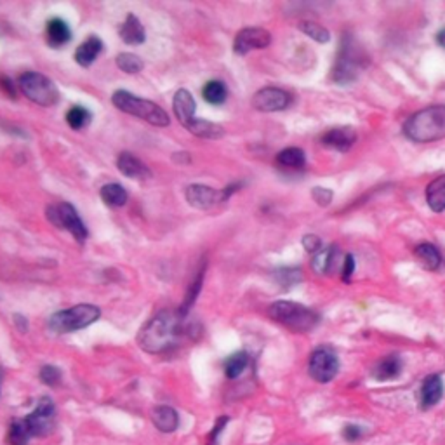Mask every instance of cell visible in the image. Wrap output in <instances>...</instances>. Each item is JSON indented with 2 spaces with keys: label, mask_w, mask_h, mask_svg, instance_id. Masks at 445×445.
Instances as JSON below:
<instances>
[{
  "label": "cell",
  "mask_w": 445,
  "mask_h": 445,
  "mask_svg": "<svg viewBox=\"0 0 445 445\" xmlns=\"http://www.w3.org/2000/svg\"><path fill=\"white\" fill-rule=\"evenodd\" d=\"M181 325H183V315L179 312L164 310L157 313L144 324L137 334L141 350L148 353H164L171 350L179 341Z\"/></svg>",
  "instance_id": "1"
},
{
  "label": "cell",
  "mask_w": 445,
  "mask_h": 445,
  "mask_svg": "<svg viewBox=\"0 0 445 445\" xmlns=\"http://www.w3.org/2000/svg\"><path fill=\"white\" fill-rule=\"evenodd\" d=\"M404 134L414 143H432L445 137V104L416 111L404 124Z\"/></svg>",
  "instance_id": "2"
},
{
  "label": "cell",
  "mask_w": 445,
  "mask_h": 445,
  "mask_svg": "<svg viewBox=\"0 0 445 445\" xmlns=\"http://www.w3.org/2000/svg\"><path fill=\"white\" fill-rule=\"evenodd\" d=\"M111 103L124 114L146 121L148 124L155 125V128H167L169 122H171L164 108H160L153 101L141 100L128 90H115L114 96H111Z\"/></svg>",
  "instance_id": "3"
},
{
  "label": "cell",
  "mask_w": 445,
  "mask_h": 445,
  "mask_svg": "<svg viewBox=\"0 0 445 445\" xmlns=\"http://www.w3.org/2000/svg\"><path fill=\"white\" fill-rule=\"evenodd\" d=\"M270 317L294 332H308L320 322L315 310L294 301H277L268 310Z\"/></svg>",
  "instance_id": "4"
},
{
  "label": "cell",
  "mask_w": 445,
  "mask_h": 445,
  "mask_svg": "<svg viewBox=\"0 0 445 445\" xmlns=\"http://www.w3.org/2000/svg\"><path fill=\"white\" fill-rule=\"evenodd\" d=\"M100 317L101 310L97 306L82 303V305H75L68 310H61V312L54 313L49 318V327L56 334H68V332L89 327Z\"/></svg>",
  "instance_id": "5"
},
{
  "label": "cell",
  "mask_w": 445,
  "mask_h": 445,
  "mask_svg": "<svg viewBox=\"0 0 445 445\" xmlns=\"http://www.w3.org/2000/svg\"><path fill=\"white\" fill-rule=\"evenodd\" d=\"M18 85L28 100L41 107H54L60 101V90L56 84L39 71H25Z\"/></svg>",
  "instance_id": "6"
},
{
  "label": "cell",
  "mask_w": 445,
  "mask_h": 445,
  "mask_svg": "<svg viewBox=\"0 0 445 445\" xmlns=\"http://www.w3.org/2000/svg\"><path fill=\"white\" fill-rule=\"evenodd\" d=\"M362 64V53L352 41H343L341 49H339L338 60H336L334 67H332L331 78L339 85L352 84L358 78Z\"/></svg>",
  "instance_id": "7"
},
{
  "label": "cell",
  "mask_w": 445,
  "mask_h": 445,
  "mask_svg": "<svg viewBox=\"0 0 445 445\" xmlns=\"http://www.w3.org/2000/svg\"><path fill=\"white\" fill-rule=\"evenodd\" d=\"M46 216L49 223H53L56 228H61V230L70 231L78 242H84L88 238V228H85L81 216L77 214L74 205L68 204V202L47 205Z\"/></svg>",
  "instance_id": "8"
},
{
  "label": "cell",
  "mask_w": 445,
  "mask_h": 445,
  "mask_svg": "<svg viewBox=\"0 0 445 445\" xmlns=\"http://www.w3.org/2000/svg\"><path fill=\"white\" fill-rule=\"evenodd\" d=\"M25 425H27L28 432H30L32 439L34 437H47L49 433H53L54 426H56V409H54L53 400L49 397H42L39 400L37 407L34 412L23 418Z\"/></svg>",
  "instance_id": "9"
},
{
  "label": "cell",
  "mask_w": 445,
  "mask_h": 445,
  "mask_svg": "<svg viewBox=\"0 0 445 445\" xmlns=\"http://www.w3.org/2000/svg\"><path fill=\"white\" fill-rule=\"evenodd\" d=\"M310 376L318 383H329L338 376L339 358L331 346H318L310 357Z\"/></svg>",
  "instance_id": "10"
},
{
  "label": "cell",
  "mask_w": 445,
  "mask_h": 445,
  "mask_svg": "<svg viewBox=\"0 0 445 445\" xmlns=\"http://www.w3.org/2000/svg\"><path fill=\"white\" fill-rule=\"evenodd\" d=\"M292 97L287 90L278 89V88H265L254 94L252 97V107L258 111H265V114H271V111H282L291 104Z\"/></svg>",
  "instance_id": "11"
},
{
  "label": "cell",
  "mask_w": 445,
  "mask_h": 445,
  "mask_svg": "<svg viewBox=\"0 0 445 445\" xmlns=\"http://www.w3.org/2000/svg\"><path fill=\"white\" fill-rule=\"evenodd\" d=\"M270 42H271L270 32H266L265 28L249 27L238 32L237 37H235L233 49L235 53L244 56V54L251 53V50L254 49H265V47L270 46Z\"/></svg>",
  "instance_id": "12"
},
{
  "label": "cell",
  "mask_w": 445,
  "mask_h": 445,
  "mask_svg": "<svg viewBox=\"0 0 445 445\" xmlns=\"http://www.w3.org/2000/svg\"><path fill=\"white\" fill-rule=\"evenodd\" d=\"M186 200L195 209H209L221 200V191L205 184H190L186 188Z\"/></svg>",
  "instance_id": "13"
},
{
  "label": "cell",
  "mask_w": 445,
  "mask_h": 445,
  "mask_svg": "<svg viewBox=\"0 0 445 445\" xmlns=\"http://www.w3.org/2000/svg\"><path fill=\"white\" fill-rule=\"evenodd\" d=\"M444 397V383L439 374H432L423 381L419 390V405L421 409H432L442 400Z\"/></svg>",
  "instance_id": "14"
},
{
  "label": "cell",
  "mask_w": 445,
  "mask_h": 445,
  "mask_svg": "<svg viewBox=\"0 0 445 445\" xmlns=\"http://www.w3.org/2000/svg\"><path fill=\"white\" fill-rule=\"evenodd\" d=\"M322 144L329 148H334V150L346 151L348 148L353 146V143L357 141V132L355 129L350 128V125H343V128H334L331 131H327L322 136Z\"/></svg>",
  "instance_id": "15"
},
{
  "label": "cell",
  "mask_w": 445,
  "mask_h": 445,
  "mask_svg": "<svg viewBox=\"0 0 445 445\" xmlns=\"http://www.w3.org/2000/svg\"><path fill=\"white\" fill-rule=\"evenodd\" d=\"M195 104L193 96L191 93H188L186 89H179L178 93L174 94V100H172V110H174L176 118L179 121V124L183 125L184 129L188 128L191 121L195 118Z\"/></svg>",
  "instance_id": "16"
},
{
  "label": "cell",
  "mask_w": 445,
  "mask_h": 445,
  "mask_svg": "<svg viewBox=\"0 0 445 445\" xmlns=\"http://www.w3.org/2000/svg\"><path fill=\"white\" fill-rule=\"evenodd\" d=\"M117 167L124 176L132 179H146L150 178V169L143 164L137 157H134L129 151H122L117 157Z\"/></svg>",
  "instance_id": "17"
},
{
  "label": "cell",
  "mask_w": 445,
  "mask_h": 445,
  "mask_svg": "<svg viewBox=\"0 0 445 445\" xmlns=\"http://www.w3.org/2000/svg\"><path fill=\"white\" fill-rule=\"evenodd\" d=\"M151 421H153L155 428L160 430L162 433H172L178 430L179 425V416L169 405H157V407L151 411Z\"/></svg>",
  "instance_id": "18"
},
{
  "label": "cell",
  "mask_w": 445,
  "mask_h": 445,
  "mask_svg": "<svg viewBox=\"0 0 445 445\" xmlns=\"http://www.w3.org/2000/svg\"><path fill=\"white\" fill-rule=\"evenodd\" d=\"M118 34H121V39L125 44L131 46L143 44L144 39H146V32H144L143 25H141V21L137 20V16H134L132 13L128 14V18H125V21L122 23Z\"/></svg>",
  "instance_id": "19"
},
{
  "label": "cell",
  "mask_w": 445,
  "mask_h": 445,
  "mask_svg": "<svg viewBox=\"0 0 445 445\" xmlns=\"http://www.w3.org/2000/svg\"><path fill=\"white\" fill-rule=\"evenodd\" d=\"M46 35L47 44L53 47L67 46L71 39L70 28H68V25L64 23L63 20H60V18H53L50 21H47Z\"/></svg>",
  "instance_id": "20"
},
{
  "label": "cell",
  "mask_w": 445,
  "mask_h": 445,
  "mask_svg": "<svg viewBox=\"0 0 445 445\" xmlns=\"http://www.w3.org/2000/svg\"><path fill=\"white\" fill-rule=\"evenodd\" d=\"M101 50H103V42H101V39H85V41L77 47V50H75V61H77L81 67L88 68L96 61V57L100 56Z\"/></svg>",
  "instance_id": "21"
},
{
  "label": "cell",
  "mask_w": 445,
  "mask_h": 445,
  "mask_svg": "<svg viewBox=\"0 0 445 445\" xmlns=\"http://www.w3.org/2000/svg\"><path fill=\"white\" fill-rule=\"evenodd\" d=\"M426 202L432 211H445V174H440L426 186Z\"/></svg>",
  "instance_id": "22"
},
{
  "label": "cell",
  "mask_w": 445,
  "mask_h": 445,
  "mask_svg": "<svg viewBox=\"0 0 445 445\" xmlns=\"http://www.w3.org/2000/svg\"><path fill=\"white\" fill-rule=\"evenodd\" d=\"M188 131L193 136L202 137V139H221L224 136V129L219 124L214 122L204 121V118H193V121L188 124Z\"/></svg>",
  "instance_id": "23"
},
{
  "label": "cell",
  "mask_w": 445,
  "mask_h": 445,
  "mask_svg": "<svg viewBox=\"0 0 445 445\" xmlns=\"http://www.w3.org/2000/svg\"><path fill=\"white\" fill-rule=\"evenodd\" d=\"M400 372H402V360L397 355H390L376 364L374 371H372V376H374L378 381H388V379L397 378Z\"/></svg>",
  "instance_id": "24"
},
{
  "label": "cell",
  "mask_w": 445,
  "mask_h": 445,
  "mask_svg": "<svg viewBox=\"0 0 445 445\" xmlns=\"http://www.w3.org/2000/svg\"><path fill=\"white\" fill-rule=\"evenodd\" d=\"M101 200L107 205H110V207H122L128 202V191L124 190V186L117 183L104 184L101 188Z\"/></svg>",
  "instance_id": "25"
},
{
  "label": "cell",
  "mask_w": 445,
  "mask_h": 445,
  "mask_svg": "<svg viewBox=\"0 0 445 445\" xmlns=\"http://www.w3.org/2000/svg\"><path fill=\"white\" fill-rule=\"evenodd\" d=\"M416 256H418L419 261L428 268V270H439L442 266V254L432 244H426V242L425 244H419L416 247Z\"/></svg>",
  "instance_id": "26"
},
{
  "label": "cell",
  "mask_w": 445,
  "mask_h": 445,
  "mask_svg": "<svg viewBox=\"0 0 445 445\" xmlns=\"http://www.w3.org/2000/svg\"><path fill=\"white\" fill-rule=\"evenodd\" d=\"M277 164L282 167L289 169H301L305 167L306 157L301 148H285L277 155Z\"/></svg>",
  "instance_id": "27"
},
{
  "label": "cell",
  "mask_w": 445,
  "mask_h": 445,
  "mask_svg": "<svg viewBox=\"0 0 445 445\" xmlns=\"http://www.w3.org/2000/svg\"><path fill=\"white\" fill-rule=\"evenodd\" d=\"M202 96L211 104H223L226 101L228 90L221 81H209L202 89Z\"/></svg>",
  "instance_id": "28"
},
{
  "label": "cell",
  "mask_w": 445,
  "mask_h": 445,
  "mask_svg": "<svg viewBox=\"0 0 445 445\" xmlns=\"http://www.w3.org/2000/svg\"><path fill=\"white\" fill-rule=\"evenodd\" d=\"M249 364V357L245 352L233 353L226 362H224V374L228 379H237L242 372L245 371Z\"/></svg>",
  "instance_id": "29"
},
{
  "label": "cell",
  "mask_w": 445,
  "mask_h": 445,
  "mask_svg": "<svg viewBox=\"0 0 445 445\" xmlns=\"http://www.w3.org/2000/svg\"><path fill=\"white\" fill-rule=\"evenodd\" d=\"M32 435L23 419H14L11 423L9 433H7V442H9V445H28Z\"/></svg>",
  "instance_id": "30"
},
{
  "label": "cell",
  "mask_w": 445,
  "mask_h": 445,
  "mask_svg": "<svg viewBox=\"0 0 445 445\" xmlns=\"http://www.w3.org/2000/svg\"><path fill=\"white\" fill-rule=\"evenodd\" d=\"M115 63H117V67L121 68L124 74H139L141 70H143V61H141L139 56H136V54H131V53H122L118 54L117 60H115Z\"/></svg>",
  "instance_id": "31"
},
{
  "label": "cell",
  "mask_w": 445,
  "mask_h": 445,
  "mask_svg": "<svg viewBox=\"0 0 445 445\" xmlns=\"http://www.w3.org/2000/svg\"><path fill=\"white\" fill-rule=\"evenodd\" d=\"M93 121V115L84 107H71L67 114V122L71 129H82Z\"/></svg>",
  "instance_id": "32"
},
{
  "label": "cell",
  "mask_w": 445,
  "mask_h": 445,
  "mask_svg": "<svg viewBox=\"0 0 445 445\" xmlns=\"http://www.w3.org/2000/svg\"><path fill=\"white\" fill-rule=\"evenodd\" d=\"M299 30L308 35L310 39H313V41L320 42V44H327L331 41V34L327 32V28H324L318 23H313V21H303L299 25Z\"/></svg>",
  "instance_id": "33"
},
{
  "label": "cell",
  "mask_w": 445,
  "mask_h": 445,
  "mask_svg": "<svg viewBox=\"0 0 445 445\" xmlns=\"http://www.w3.org/2000/svg\"><path fill=\"white\" fill-rule=\"evenodd\" d=\"M334 254H336V249L334 247H329V249H320V251L317 252V254L313 256V270L317 271V273H325V271L329 270L332 265V259H334Z\"/></svg>",
  "instance_id": "34"
},
{
  "label": "cell",
  "mask_w": 445,
  "mask_h": 445,
  "mask_svg": "<svg viewBox=\"0 0 445 445\" xmlns=\"http://www.w3.org/2000/svg\"><path fill=\"white\" fill-rule=\"evenodd\" d=\"M202 282H204V271H202V273H198V277L195 278L193 285H191V287L188 289L186 298H184L183 306H181V310H179V313L183 315V317L188 313V310L191 308V305H193V301H195V299H197L198 291H200V287H202Z\"/></svg>",
  "instance_id": "35"
},
{
  "label": "cell",
  "mask_w": 445,
  "mask_h": 445,
  "mask_svg": "<svg viewBox=\"0 0 445 445\" xmlns=\"http://www.w3.org/2000/svg\"><path fill=\"white\" fill-rule=\"evenodd\" d=\"M41 381L44 383L46 386L54 388V386L60 385L61 371L57 367H54V365H44V367L41 369Z\"/></svg>",
  "instance_id": "36"
},
{
  "label": "cell",
  "mask_w": 445,
  "mask_h": 445,
  "mask_svg": "<svg viewBox=\"0 0 445 445\" xmlns=\"http://www.w3.org/2000/svg\"><path fill=\"white\" fill-rule=\"evenodd\" d=\"M312 197L318 205L325 207V205H329L332 202V191L327 190V188L317 186L312 190Z\"/></svg>",
  "instance_id": "37"
},
{
  "label": "cell",
  "mask_w": 445,
  "mask_h": 445,
  "mask_svg": "<svg viewBox=\"0 0 445 445\" xmlns=\"http://www.w3.org/2000/svg\"><path fill=\"white\" fill-rule=\"evenodd\" d=\"M303 245H305L306 251L312 252V254H317L322 249V242L317 235H305V237H303Z\"/></svg>",
  "instance_id": "38"
},
{
  "label": "cell",
  "mask_w": 445,
  "mask_h": 445,
  "mask_svg": "<svg viewBox=\"0 0 445 445\" xmlns=\"http://www.w3.org/2000/svg\"><path fill=\"white\" fill-rule=\"evenodd\" d=\"M343 437H345L348 442H357L362 437V430L355 425H348L345 430H343Z\"/></svg>",
  "instance_id": "39"
},
{
  "label": "cell",
  "mask_w": 445,
  "mask_h": 445,
  "mask_svg": "<svg viewBox=\"0 0 445 445\" xmlns=\"http://www.w3.org/2000/svg\"><path fill=\"white\" fill-rule=\"evenodd\" d=\"M353 270H355V259H353L352 254H348L345 258V265H343V280L348 282L350 277L353 275Z\"/></svg>",
  "instance_id": "40"
},
{
  "label": "cell",
  "mask_w": 445,
  "mask_h": 445,
  "mask_svg": "<svg viewBox=\"0 0 445 445\" xmlns=\"http://www.w3.org/2000/svg\"><path fill=\"white\" fill-rule=\"evenodd\" d=\"M226 423H228V418H226V416H221V418L218 419V423H216L214 430H212V433H211V445H214L216 439H218L219 433H221V430L224 428V426H226Z\"/></svg>",
  "instance_id": "41"
},
{
  "label": "cell",
  "mask_w": 445,
  "mask_h": 445,
  "mask_svg": "<svg viewBox=\"0 0 445 445\" xmlns=\"http://www.w3.org/2000/svg\"><path fill=\"white\" fill-rule=\"evenodd\" d=\"M0 88L6 90V93H9L11 97H16V90H14V88H13V82H11V78L0 77Z\"/></svg>",
  "instance_id": "42"
},
{
  "label": "cell",
  "mask_w": 445,
  "mask_h": 445,
  "mask_svg": "<svg viewBox=\"0 0 445 445\" xmlns=\"http://www.w3.org/2000/svg\"><path fill=\"white\" fill-rule=\"evenodd\" d=\"M14 324H16L18 331L21 332H27L28 331V322L23 315H14Z\"/></svg>",
  "instance_id": "43"
},
{
  "label": "cell",
  "mask_w": 445,
  "mask_h": 445,
  "mask_svg": "<svg viewBox=\"0 0 445 445\" xmlns=\"http://www.w3.org/2000/svg\"><path fill=\"white\" fill-rule=\"evenodd\" d=\"M437 42H439V46H442L445 49V27L439 32V34H437Z\"/></svg>",
  "instance_id": "44"
}]
</instances>
